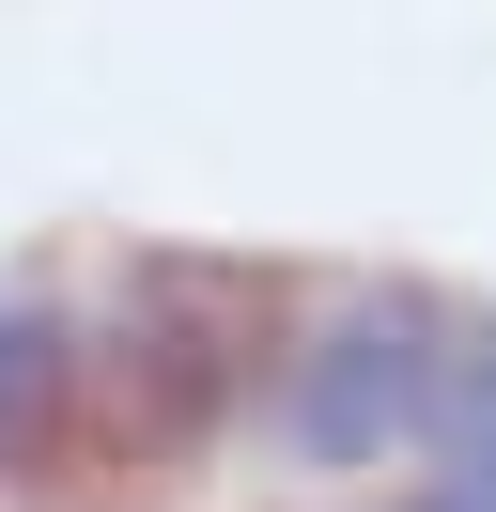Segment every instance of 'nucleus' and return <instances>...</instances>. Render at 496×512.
Masks as SVG:
<instances>
[{
  "label": "nucleus",
  "instance_id": "f257e3e1",
  "mask_svg": "<svg viewBox=\"0 0 496 512\" xmlns=\"http://www.w3.org/2000/svg\"><path fill=\"white\" fill-rule=\"evenodd\" d=\"M450 357H434V326L419 311H357V326H326V342L295 357V388H279V419H295V450H326V466H372L388 435H434L450 419Z\"/></svg>",
  "mask_w": 496,
  "mask_h": 512
}]
</instances>
